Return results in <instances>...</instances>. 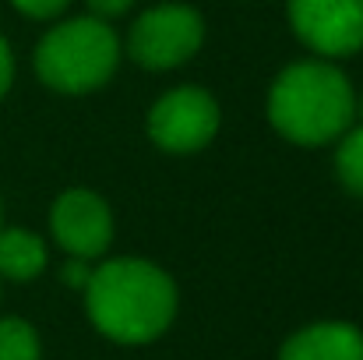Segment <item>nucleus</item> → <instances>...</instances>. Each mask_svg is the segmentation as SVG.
Here are the masks:
<instances>
[{"label":"nucleus","instance_id":"obj_13","mask_svg":"<svg viewBox=\"0 0 363 360\" xmlns=\"http://www.w3.org/2000/svg\"><path fill=\"white\" fill-rule=\"evenodd\" d=\"M60 279L67 283V286H89V279H92V268H89V258H67L64 261V268H60Z\"/></svg>","mask_w":363,"mask_h":360},{"label":"nucleus","instance_id":"obj_1","mask_svg":"<svg viewBox=\"0 0 363 360\" xmlns=\"http://www.w3.org/2000/svg\"><path fill=\"white\" fill-rule=\"evenodd\" d=\"M85 307L92 325L113 343H152L159 339L177 315L173 279L141 258H117L92 268L85 286Z\"/></svg>","mask_w":363,"mask_h":360},{"label":"nucleus","instance_id":"obj_10","mask_svg":"<svg viewBox=\"0 0 363 360\" xmlns=\"http://www.w3.org/2000/svg\"><path fill=\"white\" fill-rule=\"evenodd\" d=\"M0 360H39V336L25 318H0Z\"/></svg>","mask_w":363,"mask_h":360},{"label":"nucleus","instance_id":"obj_14","mask_svg":"<svg viewBox=\"0 0 363 360\" xmlns=\"http://www.w3.org/2000/svg\"><path fill=\"white\" fill-rule=\"evenodd\" d=\"M130 4H134V0H89L92 18H117V14H123Z\"/></svg>","mask_w":363,"mask_h":360},{"label":"nucleus","instance_id":"obj_7","mask_svg":"<svg viewBox=\"0 0 363 360\" xmlns=\"http://www.w3.org/2000/svg\"><path fill=\"white\" fill-rule=\"evenodd\" d=\"M53 237L67 251V258H96L113 240V219L99 195L92 191H64L53 205Z\"/></svg>","mask_w":363,"mask_h":360},{"label":"nucleus","instance_id":"obj_4","mask_svg":"<svg viewBox=\"0 0 363 360\" xmlns=\"http://www.w3.org/2000/svg\"><path fill=\"white\" fill-rule=\"evenodd\" d=\"M201 39H205V25H201L198 11H191L184 4H159L134 21L130 57L141 67L166 71V67H180L184 60H191L198 53Z\"/></svg>","mask_w":363,"mask_h":360},{"label":"nucleus","instance_id":"obj_5","mask_svg":"<svg viewBox=\"0 0 363 360\" xmlns=\"http://www.w3.org/2000/svg\"><path fill=\"white\" fill-rule=\"evenodd\" d=\"M216 131H219V103L194 85L166 92L148 114V134L166 152H194L208 145Z\"/></svg>","mask_w":363,"mask_h":360},{"label":"nucleus","instance_id":"obj_16","mask_svg":"<svg viewBox=\"0 0 363 360\" xmlns=\"http://www.w3.org/2000/svg\"><path fill=\"white\" fill-rule=\"evenodd\" d=\"M360 110H363V107H360Z\"/></svg>","mask_w":363,"mask_h":360},{"label":"nucleus","instance_id":"obj_15","mask_svg":"<svg viewBox=\"0 0 363 360\" xmlns=\"http://www.w3.org/2000/svg\"><path fill=\"white\" fill-rule=\"evenodd\" d=\"M11 75H14V60H11V46H7V39L0 36V99H4V92L11 89Z\"/></svg>","mask_w":363,"mask_h":360},{"label":"nucleus","instance_id":"obj_6","mask_svg":"<svg viewBox=\"0 0 363 360\" xmlns=\"http://www.w3.org/2000/svg\"><path fill=\"white\" fill-rule=\"evenodd\" d=\"M289 25L314 53H353L363 46V0H289Z\"/></svg>","mask_w":363,"mask_h":360},{"label":"nucleus","instance_id":"obj_2","mask_svg":"<svg viewBox=\"0 0 363 360\" xmlns=\"http://www.w3.org/2000/svg\"><path fill=\"white\" fill-rule=\"evenodd\" d=\"M268 120L296 145H325L346 134L353 120V89L346 75L321 60L286 67L268 96Z\"/></svg>","mask_w":363,"mask_h":360},{"label":"nucleus","instance_id":"obj_9","mask_svg":"<svg viewBox=\"0 0 363 360\" xmlns=\"http://www.w3.org/2000/svg\"><path fill=\"white\" fill-rule=\"evenodd\" d=\"M46 268V247L28 230H0V276L28 283Z\"/></svg>","mask_w":363,"mask_h":360},{"label":"nucleus","instance_id":"obj_11","mask_svg":"<svg viewBox=\"0 0 363 360\" xmlns=\"http://www.w3.org/2000/svg\"><path fill=\"white\" fill-rule=\"evenodd\" d=\"M335 170H339L342 184H346L353 195L363 198V127L350 131V134L342 138L339 156H335Z\"/></svg>","mask_w":363,"mask_h":360},{"label":"nucleus","instance_id":"obj_12","mask_svg":"<svg viewBox=\"0 0 363 360\" xmlns=\"http://www.w3.org/2000/svg\"><path fill=\"white\" fill-rule=\"evenodd\" d=\"M21 14H28V18H53V14H60L71 0H11Z\"/></svg>","mask_w":363,"mask_h":360},{"label":"nucleus","instance_id":"obj_8","mask_svg":"<svg viewBox=\"0 0 363 360\" xmlns=\"http://www.w3.org/2000/svg\"><path fill=\"white\" fill-rule=\"evenodd\" d=\"M279 360H363V332L346 322H318L293 332Z\"/></svg>","mask_w":363,"mask_h":360},{"label":"nucleus","instance_id":"obj_3","mask_svg":"<svg viewBox=\"0 0 363 360\" xmlns=\"http://www.w3.org/2000/svg\"><path fill=\"white\" fill-rule=\"evenodd\" d=\"M121 60V43L103 18H74L50 28L35 46V75L57 92L99 89Z\"/></svg>","mask_w":363,"mask_h":360}]
</instances>
